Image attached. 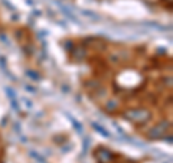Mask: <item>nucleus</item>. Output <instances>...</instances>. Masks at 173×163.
Returning <instances> with one entry per match:
<instances>
[{
    "label": "nucleus",
    "mask_w": 173,
    "mask_h": 163,
    "mask_svg": "<svg viewBox=\"0 0 173 163\" xmlns=\"http://www.w3.org/2000/svg\"><path fill=\"white\" fill-rule=\"evenodd\" d=\"M166 123H162L160 126H157V127H154L152 131H150V137H159V136H162L165 131H166V127H163Z\"/></svg>",
    "instance_id": "nucleus-3"
},
{
    "label": "nucleus",
    "mask_w": 173,
    "mask_h": 163,
    "mask_svg": "<svg viewBox=\"0 0 173 163\" xmlns=\"http://www.w3.org/2000/svg\"><path fill=\"white\" fill-rule=\"evenodd\" d=\"M94 127H95V130H98V131H100V133H102L104 136H108V133H107V131H105V130H104L101 126H98V124H94Z\"/></svg>",
    "instance_id": "nucleus-4"
},
{
    "label": "nucleus",
    "mask_w": 173,
    "mask_h": 163,
    "mask_svg": "<svg viewBox=\"0 0 173 163\" xmlns=\"http://www.w3.org/2000/svg\"><path fill=\"white\" fill-rule=\"evenodd\" d=\"M130 114H131V116H127V117L131 119V120H134V121H137V120L143 121V120H146V119L149 117L147 113H146L144 110H134V111H131Z\"/></svg>",
    "instance_id": "nucleus-1"
},
{
    "label": "nucleus",
    "mask_w": 173,
    "mask_h": 163,
    "mask_svg": "<svg viewBox=\"0 0 173 163\" xmlns=\"http://www.w3.org/2000/svg\"><path fill=\"white\" fill-rule=\"evenodd\" d=\"M97 157L100 159V162L107 163V162H110V159H111V155H110V152H107V150L101 149V150H98V153H97Z\"/></svg>",
    "instance_id": "nucleus-2"
}]
</instances>
